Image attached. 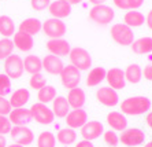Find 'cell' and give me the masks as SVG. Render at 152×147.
Instances as JSON below:
<instances>
[{"mask_svg": "<svg viewBox=\"0 0 152 147\" xmlns=\"http://www.w3.org/2000/svg\"><path fill=\"white\" fill-rule=\"evenodd\" d=\"M151 109V101L147 96H130L121 103V113L127 115H141Z\"/></svg>", "mask_w": 152, "mask_h": 147, "instance_id": "1", "label": "cell"}, {"mask_svg": "<svg viewBox=\"0 0 152 147\" xmlns=\"http://www.w3.org/2000/svg\"><path fill=\"white\" fill-rule=\"evenodd\" d=\"M115 18V11L110 6L106 4H99V6H93L89 10V19L99 26H107Z\"/></svg>", "mask_w": 152, "mask_h": 147, "instance_id": "2", "label": "cell"}, {"mask_svg": "<svg viewBox=\"0 0 152 147\" xmlns=\"http://www.w3.org/2000/svg\"><path fill=\"white\" fill-rule=\"evenodd\" d=\"M110 35L111 39L119 46H132V43L134 41L133 29L125 24H114L111 26Z\"/></svg>", "mask_w": 152, "mask_h": 147, "instance_id": "3", "label": "cell"}, {"mask_svg": "<svg viewBox=\"0 0 152 147\" xmlns=\"http://www.w3.org/2000/svg\"><path fill=\"white\" fill-rule=\"evenodd\" d=\"M69 59H70V65L75 66L78 70H89L92 66V57L89 54V51H86L82 47H74L71 48L70 54H69Z\"/></svg>", "mask_w": 152, "mask_h": 147, "instance_id": "4", "label": "cell"}, {"mask_svg": "<svg viewBox=\"0 0 152 147\" xmlns=\"http://www.w3.org/2000/svg\"><path fill=\"white\" fill-rule=\"evenodd\" d=\"M41 30L50 39H63L66 32H67V26L63 22V19L50 18L45 22H42Z\"/></svg>", "mask_w": 152, "mask_h": 147, "instance_id": "5", "label": "cell"}, {"mask_svg": "<svg viewBox=\"0 0 152 147\" xmlns=\"http://www.w3.org/2000/svg\"><path fill=\"white\" fill-rule=\"evenodd\" d=\"M30 114H32V120L36 122H39L41 125H51L55 120V115L52 113V109L48 107L44 103H33L32 107L29 109Z\"/></svg>", "mask_w": 152, "mask_h": 147, "instance_id": "6", "label": "cell"}, {"mask_svg": "<svg viewBox=\"0 0 152 147\" xmlns=\"http://www.w3.org/2000/svg\"><path fill=\"white\" fill-rule=\"evenodd\" d=\"M60 81H62V85L67 90H73V88H77L81 83L82 74L81 70H78L75 66L73 65H67L64 66L62 73H60Z\"/></svg>", "mask_w": 152, "mask_h": 147, "instance_id": "7", "label": "cell"}, {"mask_svg": "<svg viewBox=\"0 0 152 147\" xmlns=\"http://www.w3.org/2000/svg\"><path fill=\"white\" fill-rule=\"evenodd\" d=\"M23 59L17 54H11L4 59V74H7L11 80L19 79L23 74Z\"/></svg>", "mask_w": 152, "mask_h": 147, "instance_id": "8", "label": "cell"}, {"mask_svg": "<svg viewBox=\"0 0 152 147\" xmlns=\"http://www.w3.org/2000/svg\"><path fill=\"white\" fill-rule=\"evenodd\" d=\"M145 140V133L140 128H126L122 131L119 136V142L127 147L141 146Z\"/></svg>", "mask_w": 152, "mask_h": 147, "instance_id": "9", "label": "cell"}, {"mask_svg": "<svg viewBox=\"0 0 152 147\" xmlns=\"http://www.w3.org/2000/svg\"><path fill=\"white\" fill-rule=\"evenodd\" d=\"M11 139L14 140V143H18L21 146H30L34 140L33 131L29 126H12L10 131Z\"/></svg>", "mask_w": 152, "mask_h": 147, "instance_id": "10", "label": "cell"}, {"mask_svg": "<svg viewBox=\"0 0 152 147\" xmlns=\"http://www.w3.org/2000/svg\"><path fill=\"white\" fill-rule=\"evenodd\" d=\"M96 98L106 107H115L119 103L118 92L110 87H100L99 90L96 91Z\"/></svg>", "mask_w": 152, "mask_h": 147, "instance_id": "11", "label": "cell"}, {"mask_svg": "<svg viewBox=\"0 0 152 147\" xmlns=\"http://www.w3.org/2000/svg\"><path fill=\"white\" fill-rule=\"evenodd\" d=\"M64 120H66L67 128L81 129L88 121V114H86V111L84 109H71L69 111V114L64 117Z\"/></svg>", "mask_w": 152, "mask_h": 147, "instance_id": "12", "label": "cell"}, {"mask_svg": "<svg viewBox=\"0 0 152 147\" xmlns=\"http://www.w3.org/2000/svg\"><path fill=\"white\" fill-rule=\"evenodd\" d=\"M103 132H104V125H103L100 121H96V120L86 121V124L81 128L82 139L91 140V142L99 139V137L103 135Z\"/></svg>", "mask_w": 152, "mask_h": 147, "instance_id": "13", "label": "cell"}, {"mask_svg": "<svg viewBox=\"0 0 152 147\" xmlns=\"http://www.w3.org/2000/svg\"><path fill=\"white\" fill-rule=\"evenodd\" d=\"M47 50L56 57H67L71 51V46L66 39H50L47 41Z\"/></svg>", "mask_w": 152, "mask_h": 147, "instance_id": "14", "label": "cell"}, {"mask_svg": "<svg viewBox=\"0 0 152 147\" xmlns=\"http://www.w3.org/2000/svg\"><path fill=\"white\" fill-rule=\"evenodd\" d=\"M106 81L108 83V87L115 91L124 90L126 85V80H125V73L119 68H111L106 73Z\"/></svg>", "mask_w": 152, "mask_h": 147, "instance_id": "15", "label": "cell"}, {"mask_svg": "<svg viewBox=\"0 0 152 147\" xmlns=\"http://www.w3.org/2000/svg\"><path fill=\"white\" fill-rule=\"evenodd\" d=\"M41 61H42V69H44L48 74L59 76L64 68L63 61H62L59 57H56V55L48 54L42 58Z\"/></svg>", "mask_w": 152, "mask_h": 147, "instance_id": "16", "label": "cell"}, {"mask_svg": "<svg viewBox=\"0 0 152 147\" xmlns=\"http://www.w3.org/2000/svg\"><path fill=\"white\" fill-rule=\"evenodd\" d=\"M8 118L14 126H26L32 121V114H30V110L25 107L11 109Z\"/></svg>", "mask_w": 152, "mask_h": 147, "instance_id": "17", "label": "cell"}, {"mask_svg": "<svg viewBox=\"0 0 152 147\" xmlns=\"http://www.w3.org/2000/svg\"><path fill=\"white\" fill-rule=\"evenodd\" d=\"M48 11L52 15V18L63 19L71 14V6L63 0H55V1H51V4L48 6Z\"/></svg>", "mask_w": 152, "mask_h": 147, "instance_id": "18", "label": "cell"}, {"mask_svg": "<svg viewBox=\"0 0 152 147\" xmlns=\"http://www.w3.org/2000/svg\"><path fill=\"white\" fill-rule=\"evenodd\" d=\"M12 43L17 50L22 51V52H29L34 47V39L33 36H29L26 33L15 32V35L12 36Z\"/></svg>", "mask_w": 152, "mask_h": 147, "instance_id": "19", "label": "cell"}, {"mask_svg": "<svg viewBox=\"0 0 152 147\" xmlns=\"http://www.w3.org/2000/svg\"><path fill=\"white\" fill-rule=\"evenodd\" d=\"M107 124L115 132H122L127 128L126 115L122 114L121 111H111L107 114Z\"/></svg>", "mask_w": 152, "mask_h": 147, "instance_id": "20", "label": "cell"}, {"mask_svg": "<svg viewBox=\"0 0 152 147\" xmlns=\"http://www.w3.org/2000/svg\"><path fill=\"white\" fill-rule=\"evenodd\" d=\"M29 99H30L29 90H26V88H18V90H15L14 92L11 93L8 102H10L12 109H19V107H25V104L29 102Z\"/></svg>", "mask_w": 152, "mask_h": 147, "instance_id": "21", "label": "cell"}, {"mask_svg": "<svg viewBox=\"0 0 152 147\" xmlns=\"http://www.w3.org/2000/svg\"><path fill=\"white\" fill-rule=\"evenodd\" d=\"M42 28V22L37 18H26L19 24L18 26V32L26 33L29 36H34L39 32H41Z\"/></svg>", "mask_w": 152, "mask_h": 147, "instance_id": "22", "label": "cell"}, {"mask_svg": "<svg viewBox=\"0 0 152 147\" xmlns=\"http://www.w3.org/2000/svg\"><path fill=\"white\" fill-rule=\"evenodd\" d=\"M67 102L70 109H82L86 101V96H85V92L82 88L77 87V88H73V90H69L67 93Z\"/></svg>", "mask_w": 152, "mask_h": 147, "instance_id": "23", "label": "cell"}, {"mask_svg": "<svg viewBox=\"0 0 152 147\" xmlns=\"http://www.w3.org/2000/svg\"><path fill=\"white\" fill-rule=\"evenodd\" d=\"M23 70H25L26 73H29L30 76L41 73V70H42L41 58L34 54H29L28 57L23 59Z\"/></svg>", "mask_w": 152, "mask_h": 147, "instance_id": "24", "label": "cell"}, {"mask_svg": "<svg viewBox=\"0 0 152 147\" xmlns=\"http://www.w3.org/2000/svg\"><path fill=\"white\" fill-rule=\"evenodd\" d=\"M132 51L137 55H147L152 52V37H140L132 43Z\"/></svg>", "mask_w": 152, "mask_h": 147, "instance_id": "25", "label": "cell"}, {"mask_svg": "<svg viewBox=\"0 0 152 147\" xmlns=\"http://www.w3.org/2000/svg\"><path fill=\"white\" fill-rule=\"evenodd\" d=\"M106 73L107 70L104 68L96 66L89 70L88 76H86V85L88 87H97L106 80Z\"/></svg>", "mask_w": 152, "mask_h": 147, "instance_id": "26", "label": "cell"}, {"mask_svg": "<svg viewBox=\"0 0 152 147\" xmlns=\"http://www.w3.org/2000/svg\"><path fill=\"white\" fill-rule=\"evenodd\" d=\"M125 25H127L129 28H140L144 25L145 17L142 12H140L138 10H129L124 17Z\"/></svg>", "mask_w": 152, "mask_h": 147, "instance_id": "27", "label": "cell"}, {"mask_svg": "<svg viewBox=\"0 0 152 147\" xmlns=\"http://www.w3.org/2000/svg\"><path fill=\"white\" fill-rule=\"evenodd\" d=\"M70 106H69V102L64 96H56L52 101V113L53 115H56L59 118H64L66 115L69 114L70 111Z\"/></svg>", "mask_w": 152, "mask_h": 147, "instance_id": "28", "label": "cell"}, {"mask_svg": "<svg viewBox=\"0 0 152 147\" xmlns=\"http://www.w3.org/2000/svg\"><path fill=\"white\" fill-rule=\"evenodd\" d=\"M124 73H125V80H126V83L137 84V83H140L142 79V69H141V66L137 63L129 65V66L124 70Z\"/></svg>", "mask_w": 152, "mask_h": 147, "instance_id": "29", "label": "cell"}, {"mask_svg": "<svg viewBox=\"0 0 152 147\" xmlns=\"http://www.w3.org/2000/svg\"><path fill=\"white\" fill-rule=\"evenodd\" d=\"M15 22L8 15H0V35L3 37H11L15 35Z\"/></svg>", "mask_w": 152, "mask_h": 147, "instance_id": "30", "label": "cell"}, {"mask_svg": "<svg viewBox=\"0 0 152 147\" xmlns=\"http://www.w3.org/2000/svg\"><path fill=\"white\" fill-rule=\"evenodd\" d=\"M56 140L62 146H70L77 140V132H75V129L67 128V126L62 128L56 133Z\"/></svg>", "mask_w": 152, "mask_h": 147, "instance_id": "31", "label": "cell"}, {"mask_svg": "<svg viewBox=\"0 0 152 147\" xmlns=\"http://www.w3.org/2000/svg\"><path fill=\"white\" fill-rule=\"evenodd\" d=\"M56 88L52 85H48L47 84L44 88H41V90L37 92V98H39V102L40 103H52V101L56 98Z\"/></svg>", "mask_w": 152, "mask_h": 147, "instance_id": "32", "label": "cell"}, {"mask_svg": "<svg viewBox=\"0 0 152 147\" xmlns=\"http://www.w3.org/2000/svg\"><path fill=\"white\" fill-rule=\"evenodd\" d=\"M56 146V136L50 131H44L37 137V147H55Z\"/></svg>", "mask_w": 152, "mask_h": 147, "instance_id": "33", "label": "cell"}, {"mask_svg": "<svg viewBox=\"0 0 152 147\" xmlns=\"http://www.w3.org/2000/svg\"><path fill=\"white\" fill-rule=\"evenodd\" d=\"M14 48H15L14 43H12V40L11 39H7V37L0 39V61L8 58L11 54H14V52H12Z\"/></svg>", "mask_w": 152, "mask_h": 147, "instance_id": "34", "label": "cell"}, {"mask_svg": "<svg viewBox=\"0 0 152 147\" xmlns=\"http://www.w3.org/2000/svg\"><path fill=\"white\" fill-rule=\"evenodd\" d=\"M11 88H12V83H11V79L7 74L4 73H0V96H7L8 93L11 92Z\"/></svg>", "mask_w": 152, "mask_h": 147, "instance_id": "35", "label": "cell"}, {"mask_svg": "<svg viewBox=\"0 0 152 147\" xmlns=\"http://www.w3.org/2000/svg\"><path fill=\"white\" fill-rule=\"evenodd\" d=\"M29 85H30V88H33V90L40 91L41 88H44V87L47 85V80H45V77H44L41 73H37V74L30 76Z\"/></svg>", "mask_w": 152, "mask_h": 147, "instance_id": "36", "label": "cell"}, {"mask_svg": "<svg viewBox=\"0 0 152 147\" xmlns=\"http://www.w3.org/2000/svg\"><path fill=\"white\" fill-rule=\"evenodd\" d=\"M103 139H104V143L108 144L110 147H115L119 143V136H118L117 132L113 131V129L104 131V132H103Z\"/></svg>", "mask_w": 152, "mask_h": 147, "instance_id": "37", "label": "cell"}, {"mask_svg": "<svg viewBox=\"0 0 152 147\" xmlns=\"http://www.w3.org/2000/svg\"><path fill=\"white\" fill-rule=\"evenodd\" d=\"M12 124H11L8 115H0V135H7L10 133Z\"/></svg>", "mask_w": 152, "mask_h": 147, "instance_id": "38", "label": "cell"}, {"mask_svg": "<svg viewBox=\"0 0 152 147\" xmlns=\"http://www.w3.org/2000/svg\"><path fill=\"white\" fill-rule=\"evenodd\" d=\"M51 4V0H30V6L34 11H44Z\"/></svg>", "mask_w": 152, "mask_h": 147, "instance_id": "39", "label": "cell"}, {"mask_svg": "<svg viewBox=\"0 0 152 147\" xmlns=\"http://www.w3.org/2000/svg\"><path fill=\"white\" fill-rule=\"evenodd\" d=\"M11 104L7 98L0 96V115H8L11 111Z\"/></svg>", "mask_w": 152, "mask_h": 147, "instance_id": "40", "label": "cell"}, {"mask_svg": "<svg viewBox=\"0 0 152 147\" xmlns=\"http://www.w3.org/2000/svg\"><path fill=\"white\" fill-rule=\"evenodd\" d=\"M129 3V10H137L144 4V0H127Z\"/></svg>", "mask_w": 152, "mask_h": 147, "instance_id": "41", "label": "cell"}, {"mask_svg": "<svg viewBox=\"0 0 152 147\" xmlns=\"http://www.w3.org/2000/svg\"><path fill=\"white\" fill-rule=\"evenodd\" d=\"M142 76H144L145 80L152 81V63L151 65H147V66L142 69Z\"/></svg>", "mask_w": 152, "mask_h": 147, "instance_id": "42", "label": "cell"}, {"mask_svg": "<svg viewBox=\"0 0 152 147\" xmlns=\"http://www.w3.org/2000/svg\"><path fill=\"white\" fill-rule=\"evenodd\" d=\"M115 7L119 8V10H129V3L127 0H113Z\"/></svg>", "mask_w": 152, "mask_h": 147, "instance_id": "43", "label": "cell"}, {"mask_svg": "<svg viewBox=\"0 0 152 147\" xmlns=\"http://www.w3.org/2000/svg\"><path fill=\"white\" fill-rule=\"evenodd\" d=\"M75 147H95V144H93V142H91V140H80L77 144H75Z\"/></svg>", "mask_w": 152, "mask_h": 147, "instance_id": "44", "label": "cell"}, {"mask_svg": "<svg viewBox=\"0 0 152 147\" xmlns=\"http://www.w3.org/2000/svg\"><path fill=\"white\" fill-rule=\"evenodd\" d=\"M145 22H147V26L152 30V10L148 11V14H147V17H145Z\"/></svg>", "mask_w": 152, "mask_h": 147, "instance_id": "45", "label": "cell"}, {"mask_svg": "<svg viewBox=\"0 0 152 147\" xmlns=\"http://www.w3.org/2000/svg\"><path fill=\"white\" fill-rule=\"evenodd\" d=\"M145 122H147V125L152 129V111H149L148 114H147V117H145Z\"/></svg>", "mask_w": 152, "mask_h": 147, "instance_id": "46", "label": "cell"}, {"mask_svg": "<svg viewBox=\"0 0 152 147\" xmlns=\"http://www.w3.org/2000/svg\"><path fill=\"white\" fill-rule=\"evenodd\" d=\"M107 0H89V3L93 6H99V4H104Z\"/></svg>", "mask_w": 152, "mask_h": 147, "instance_id": "47", "label": "cell"}, {"mask_svg": "<svg viewBox=\"0 0 152 147\" xmlns=\"http://www.w3.org/2000/svg\"><path fill=\"white\" fill-rule=\"evenodd\" d=\"M7 146V140L4 135H0V147H6Z\"/></svg>", "mask_w": 152, "mask_h": 147, "instance_id": "48", "label": "cell"}, {"mask_svg": "<svg viewBox=\"0 0 152 147\" xmlns=\"http://www.w3.org/2000/svg\"><path fill=\"white\" fill-rule=\"evenodd\" d=\"M63 1H66L67 4H70V6H73V4H80L82 1V0H63Z\"/></svg>", "mask_w": 152, "mask_h": 147, "instance_id": "49", "label": "cell"}, {"mask_svg": "<svg viewBox=\"0 0 152 147\" xmlns=\"http://www.w3.org/2000/svg\"><path fill=\"white\" fill-rule=\"evenodd\" d=\"M6 147H25V146H21V144H18V143H11V144H7Z\"/></svg>", "mask_w": 152, "mask_h": 147, "instance_id": "50", "label": "cell"}, {"mask_svg": "<svg viewBox=\"0 0 152 147\" xmlns=\"http://www.w3.org/2000/svg\"><path fill=\"white\" fill-rule=\"evenodd\" d=\"M144 147H152V140H149L148 143H145V144H144Z\"/></svg>", "mask_w": 152, "mask_h": 147, "instance_id": "51", "label": "cell"}]
</instances>
